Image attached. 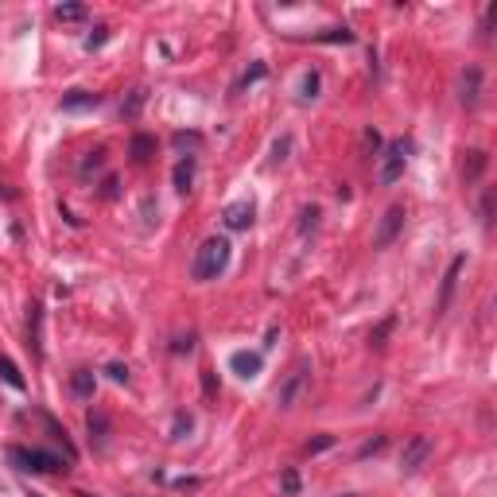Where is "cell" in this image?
I'll use <instances>...</instances> for the list:
<instances>
[{
	"label": "cell",
	"instance_id": "16",
	"mask_svg": "<svg viewBox=\"0 0 497 497\" xmlns=\"http://www.w3.org/2000/svg\"><path fill=\"white\" fill-rule=\"evenodd\" d=\"M129 155L136 163H148L155 155V136H148V132H136V136L129 140Z\"/></svg>",
	"mask_w": 497,
	"mask_h": 497
},
{
	"label": "cell",
	"instance_id": "33",
	"mask_svg": "<svg viewBox=\"0 0 497 497\" xmlns=\"http://www.w3.org/2000/svg\"><path fill=\"white\" fill-rule=\"evenodd\" d=\"M175 144L179 148H202V136L198 132H175Z\"/></svg>",
	"mask_w": 497,
	"mask_h": 497
},
{
	"label": "cell",
	"instance_id": "41",
	"mask_svg": "<svg viewBox=\"0 0 497 497\" xmlns=\"http://www.w3.org/2000/svg\"><path fill=\"white\" fill-rule=\"evenodd\" d=\"M78 497H94V493H78Z\"/></svg>",
	"mask_w": 497,
	"mask_h": 497
},
{
	"label": "cell",
	"instance_id": "37",
	"mask_svg": "<svg viewBox=\"0 0 497 497\" xmlns=\"http://www.w3.org/2000/svg\"><path fill=\"white\" fill-rule=\"evenodd\" d=\"M105 39H109V28H97V31H94V36H89V39H86V47H89V51H94V47H102V43H105Z\"/></svg>",
	"mask_w": 497,
	"mask_h": 497
},
{
	"label": "cell",
	"instance_id": "18",
	"mask_svg": "<svg viewBox=\"0 0 497 497\" xmlns=\"http://www.w3.org/2000/svg\"><path fill=\"white\" fill-rule=\"evenodd\" d=\"M486 163H490V155L482 152V148H474V152H466V163H462V179L466 183H474L478 175L486 171Z\"/></svg>",
	"mask_w": 497,
	"mask_h": 497
},
{
	"label": "cell",
	"instance_id": "40",
	"mask_svg": "<svg viewBox=\"0 0 497 497\" xmlns=\"http://www.w3.org/2000/svg\"><path fill=\"white\" fill-rule=\"evenodd\" d=\"M102 195H105V198H113V195H117V175H109V179H105Z\"/></svg>",
	"mask_w": 497,
	"mask_h": 497
},
{
	"label": "cell",
	"instance_id": "10",
	"mask_svg": "<svg viewBox=\"0 0 497 497\" xmlns=\"http://www.w3.org/2000/svg\"><path fill=\"white\" fill-rule=\"evenodd\" d=\"M97 105H102V94H89V89H70V94H62L59 109L78 113V109H97Z\"/></svg>",
	"mask_w": 497,
	"mask_h": 497
},
{
	"label": "cell",
	"instance_id": "20",
	"mask_svg": "<svg viewBox=\"0 0 497 497\" xmlns=\"http://www.w3.org/2000/svg\"><path fill=\"white\" fill-rule=\"evenodd\" d=\"M144 102H148V89H144V86H136V89L129 94V102L121 105V117H136V113L144 109Z\"/></svg>",
	"mask_w": 497,
	"mask_h": 497
},
{
	"label": "cell",
	"instance_id": "35",
	"mask_svg": "<svg viewBox=\"0 0 497 497\" xmlns=\"http://www.w3.org/2000/svg\"><path fill=\"white\" fill-rule=\"evenodd\" d=\"M327 447H334V435H319V439H311L307 451H311V454H319V451H327Z\"/></svg>",
	"mask_w": 497,
	"mask_h": 497
},
{
	"label": "cell",
	"instance_id": "19",
	"mask_svg": "<svg viewBox=\"0 0 497 497\" xmlns=\"http://www.w3.org/2000/svg\"><path fill=\"white\" fill-rule=\"evenodd\" d=\"M0 377H4V385H12L16 393H23V388H28V381H23V373L12 366V361L4 358V354H0Z\"/></svg>",
	"mask_w": 497,
	"mask_h": 497
},
{
	"label": "cell",
	"instance_id": "9",
	"mask_svg": "<svg viewBox=\"0 0 497 497\" xmlns=\"http://www.w3.org/2000/svg\"><path fill=\"white\" fill-rule=\"evenodd\" d=\"M86 427H89V443H94V451H105V447H109V416L94 408L86 416Z\"/></svg>",
	"mask_w": 497,
	"mask_h": 497
},
{
	"label": "cell",
	"instance_id": "2",
	"mask_svg": "<svg viewBox=\"0 0 497 497\" xmlns=\"http://www.w3.org/2000/svg\"><path fill=\"white\" fill-rule=\"evenodd\" d=\"M8 459L20 470H31V474H62V459L51 451H39V447H8Z\"/></svg>",
	"mask_w": 497,
	"mask_h": 497
},
{
	"label": "cell",
	"instance_id": "27",
	"mask_svg": "<svg viewBox=\"0 0 497 497\" xmlns=\"http://www.w3.org/2000/svg\"><path fill=\"white\" fill-rule=\"evenodd\" d=\"M264 74H268V66H264V62H253V66H248V70L241 74V89H245V86H253V82H261Z\"/></svg>",
	"mask_w": 497,
	"mask_h": 497
},
{
	"label": "cell",
	"instance_id": "14",
	"mask_svg": "<svg viewBox=\"0 0 497 497\" xmlns=\"http://www.w3.org/2000/svg\"><path fill=\"white\" fill-rule=\"evenodd\" d=\"M229 369L237 373V377H256L261 373V354H248V350H237L234 358H229Z\"/></svg>",
	"mask_w": 497,
	"mask_h": 497
},
{
	"label": "cell",
	"instance_id": "21",
	"mask_svg": "<svg viewBox=\"0 0 497 497\" xmlns=\"http://www.w3.org/2000/svg\"><path fill=\"white\" fill-rule=\"evenodd\" d=\"M55 16H59L62 23H78V20H86V16H89V8L86 4H59V8H55Z\"/></svg>",
	"mask_w": 497,
	"mask_h": 497
},
{
	"label": "cell",
	"instance_id": "3",
	"mask_svg": "<svg viewBox=\"0 0 497 497\" xmlns=\"http://www.w3.org/2000/svg\"><path fill=\"white\" fill-rule=\"evenodd\" d=\"M307 381H311V361H307V358H300V361H295V369L284 377L280 393H276V404H280V408H292V404L300 400V393L307 388Z\"/></svg>",
	"mask_w": 497,
	"mask_h": 497
},
{
	"label": "cell",
	"instance_id": "1",
	"mask_svg": "<svg viewBox=\"0 0 497 497\" xmlns=\"http://www.w3.org/2000/svg\"><path fill=\"white\" fill-rule=\"evenodd\" d=\"M226 268H229V241L226 237H206V241L198 245V253H195L190 276H195L198 284H210V280H218Z\"/></svg>",
	"mask_w": 497,
	"mask_h": 497
},
{
	"label": "cell",
	"instance_id": "42",
	"mask_svg": "<svg viewBox=\"0 0 497 497\" xmlns=\"http://www.w3.org/2000/svg\"><path fill=\"white\" fill-rule=\"evenodd\" d=\"M31 497H43V493H31Z\"/></svg>",
	"mask_w": 497,
	"mask_h": 497
},
{
	"label": "cell",
	"instance_id": "43",
	"mask_svg": "<svg viewBox=\"0 0 497 497\" xmlns=\"http://www.w3.org/2000/svg\"><path fill=\"white\" fill-rule=\"evenodd\" d=\"M342 497H354V493H342Z\"/></svg>",
	"mask_w": 497,
	"mask_h": 497
},
{
	"label": "cell",
	"instance_id": "26",
	"mask_svg": "<svg viewBox=\"0 0 497 497\" xmlns=\"http://www.w3.org/2000/svg\"><path fill=\"white\" fill-rule=\"evenodd\" d=\"M202 396H206V400L218 396V373H214V369H202Z\"/></svg>",
	"mask_w": 497,
	"mask_h": 497
},
{
	"label": "cell",
	"instance_id": "39",
	"mask_svg": "<svg viewBox=\"0 0 497 497\" xmlns=\"http://www.w3.org/2000/svg\"><path fill=\"white\" fill-rule=\"evenodd\" d=\"M105 373H109L113 381H129V366H117V361H113V366L105 369Z\"/></svg>",
	"mask_w": 497,
	"mask_h": 497
},
{
	"label": "cell",
	"instance_id": "22",
	"mask_svg": "<svg viewBox=\"0 0 497 497\" xmlns=\"http://www.w3.org/2000/svg\"><path fill=\"white\" fill-rule=\"evenodd\" d=\"M393 327H396V315H388V319L381 322L377 330H373V334H369V346H373V350H381V346H385V338L393 334Z\"/></svg>",
	"mask_w": 497,
	"mask_h": 497
},
{
	"label": "cell",
	"instance_id": "17",
	"mask_svg": "<svg viewBox=\"0 0 497 497\" xmlns=\"http://www.w3.org/2000/svg\"><path fill=\"white\" fill-rule=\"evenodd\" d=\"M94 388H97V381H94V373H89V369H78L70 377V393L78 396V400H94Z\"/></svg>",
	"mask_w": 497,
	"mask_h": 497
},
{
	"label": "cell",
	"instance_id": "15",
	"mask_svg": "<svg viewBox=\"0 0 497 497\" xmlns=\"http://www.w3.org/2000/svg\"><path fill=\"white\" fill-rule=\"evenodd\" d=\"M171 183H175L179 195H187V190L195 187V155H183V160L175 163V171H171Z\"/></svg>",
	"mask_w": 497,
	"mask_h": 497
},
{
	"label": "cell",
	"instance_id": "31",
	"mask_svg": "<svg viewBox=\"0 0 497 497\" xmlns=\"http://www.w3.org/2000/svg\"><path fill=\"white\" fill-rule=\"evenodd\" d=\"M288 148H292V136H280L276 144H272V163L288 160Z\"/></svg>",
	"mask_w": 497,
	"mask_h": 497
},
{
	"label": "cell",
	"instance_id": "23",
	"mask_svg": "<svg viewBox=\"0 0 497 497\" xmlns=\"http://www.w3.org/2000/svg\"><path fill=\"white\" fill-rule=\"evenodd\" d=\"M319 43H354V31L350 28H330V31H322V36H315Z\"/></svg>",
	"mask_w": 497,
	"mask_h": 497
},
{
	"label": "cell",
	"instance_id": "34",
	"mask_svg": "<svg viewBox=\"0 0 497 497\" xmlns=\"http://www.w3.org/2000/svg\"><path fill=\"white\" fill-rule=\"evenodd\" d=\"M361 148H366V152H377V148H381V132L366 129V132H361Z\"/></svg>",
	"mask_w": 497,
	"mask_h": 497
},
{
	"label": "cell",
	"instance_id": "11",
	"mask_svg": "<svg viewBox=\"0 0 497 497\" xmlns=\"http://www.w3.org/2000/svg\"><path fill=\"white\" fill-rule=\"evenodd\" d=\"M478 97H482V70H478V66H466V70H462V105L474 109Z\"/></svg>",
	"mask_w": 497,
	"mask_h": 497
},
{
	"label": "cell",
	"instance_id": "29",
	"mask_svg": "<svg viewBox=\"0 0 497 497\" xmlns=\"http://www.w3.org/2000/svg\"><path fill=\"white\" fill-rule=\"evenodd\" d=\"M478 214H482V226H490V222H493V190H486V195H482Z\"/></svg>",
	"mask_w": 497,
	"mask_h": 497
},
{
	"label": "cell",
	"instance_id": "8",
	"mask_svg": "<svg viewBox=\"0 0 497 497\" xmlns=\"http://www.w3.org/2000/svg\"><path fill=\"white\" fill-rule=\"evenodd\" d=\"M28 346L36 358H43V307L39 303L28 307Z\"/></svg>",
	"mask_w": 497,
	"mask_h": 497
},
{
	"label": "cell",
	"instance_id": "28",
	"mask_svg": "<svg viewBox=\"0 0 497 497\" xmlns=\"http://www.w3.org/2000/svg\"><path fill=\"white\" fill-rule=\"evenodd\" d=\"M105 168V152H89L86 160H82V175H89V171H102Z\"/></svg>",
	"mask_w": 497,
	"mask_h": 497
},
{
	"label": "cell",
	"instance_id": "6",
	"mask_svg": "<svg viewBox=\"0 0 497 497\" xmlns=\"http://www.w3.org/2000/svg\"><path fill=\"white\" fill-rule=\"evenodd\" d=\"M427 454H432V439H427V435H412L408 443H404V451H400V470H404V474H416V470L427 462Z\"/></svg>",
	"mask_w": 497,
	"mask_h": 497
},
{
	"label": "cell",
	"instance_id": "4",
	"mask_svg": "<svg viewBox=\"0 0 497 497\" xmlns=\"http://www.w3.org/2000/svg\"><path fill=\"white\" fill-rule=\"evenodd\" d=\"M404 163H408V144H404V140L388 144V148H385V160H381V171H377L381 187H393L396 179L404 175Z\"/></svg>",
	"mask_w": 497,
	"mask_h": 497
},
{
	"label": "cell",
	"instance_id": "7",
	"mask_svg": "<svg viewBox=\"0 0 497 497\" xmlns=\"http://www.w3.org/2000/svg\"><path fill=\"white\" fill-rule=\"evenodd\" d=\"M462 264H466V256H454L451 264H447L443 272V284H439V303H435V315H447V307H451V295H454V284H459V272Z\"/></svg>",
	"mask_w": 497,
	"mask_h": 497
},
{
	"label": "cell",
	"instance_id": "25",
	"mask_svg": "<svg viewBox=\"0 0 497 497\" xmlns=\"http://www.w3.org/2000/svg\"><path fill=\"white\" fill-rule=\"evenodd\" d=\"M190 427H195V420H190L187 412H179V416H175V427H171V439H187Z\"/></svg>",
	"mask_w": 497,
	"mask_h": 497
},
{
	"label": "cell",
	"instance_id": "36",
	"mask_svg": "<svg viewBox=\"0 0 497 497\" xmlns=\"http://www.w3.org/2000/svg\"><path fill=\"white\" fill-rule=\"evenodd\" d=\"M284 493H300V474L295 470H284Z\"/></svg>",
	"mask_w": 497,
	"mask_h": 497
},
{
	"label": "cell",
	"instance_id": "13",
	"mask_svg": "<svg viewBox=\"0 0 497 497\" xmlns=\"http://www.w3.org/2000/svg\"><path fill=\"white\" fill-rule=\"evenodd\" d=\"M39 416H43V424H47V432L55 435V443H62V454H66V462H74L78 459V447L70 443V435H66V427L59 424V420L51 416V412H39Z\"/></svg>",
	"mask_w": 497,
	"mask_h": 497
},
{
	"label": "cell",
	"instance_id": "38",
	"mask_svg": "<svg viewBox=\"0 0 497 497\" xmlns=\"http://www.w3.org/2000/svg\"><path fill=\"white\" fill-rule=\"evenodd\" d=\"M175 354H190L195 350V334H187V338H175V346H171Z\"/></svg>",
	"mask_w": 497,
	"mask_h": 497
},
{
	"label": "cell",
	"instance_id": "12",
	"mask_svg": "<svg viewBox=\"0 0 497 497\" xmlns=\"http://www.w3.org/2000/svg\"><path fill=\"white\" fill-rule=\"evenodd\" d=\"M222 222H226L229 229H248L253 226V202H229L226 214H222Z\"/></svg>",
	"mask_w": 497,
	"mask_h": 497
},
{
	"label": "cell",
	"instance_id": "24",
	"mask_svg": "<svg viewBox=\"0 0 497 497\" xmlns=\"http://www.w3.org/2000/svg\"><path fill=\"white\" fill-rule=\"evenodd\" d=\"M385 443L388 439L385 435H373V439H366V443L358 447V459H369V454H377V451H385Z\"/></svg>",
	"mask_w": 497,
	"mask_h": 497
},
{
	"label": "cell",
	"instance_id": "32",
	"mask_svg": "<svg viewBox=\"0 0 497 497\" xmlns=\"http://www.w3.org/2000/svg\"><path fill=\"white\" fill-rule=\"evenodd\" d=\"M319 218H322V214H319V206H307V210H303V222H300V229L307 234V229H315V226H319Z\"/></svg>",
	"mask_w": 497,
	"mask_h": 497
},
{
	"label": "cell",
	"instance_id": "5",
	"mask_svg": "<svg viewBox=\"0 0 497 497\" xmlns=\"http://www.w3.org/2000/svg\"><path fill=\"white\" fill-rule=\"evenodd\" d=\"M404 218H408V214H404V206H388V210L381 214V222H377L373 245H377V248H388V245H393L396 237H400V229H404Z\"/></svg>",
	"mask_w": 497,
	"mask_h": 497
},
{
	"label": "cell",
	"instance_id": "30",
	"mask_svg": "<svg viewBox=\"0 0 497 497\" xmlns=\"http://www.w3.org/2000/svg\"><path fill=\"white\" fill-rule=\"evenodd\" d=\"M319 86H322V82H319V74H303V97H307V102H311V97H319Z\"/></svg>",
	"mask_w": 497,
	"mask_h": 497
}]
</instances>
